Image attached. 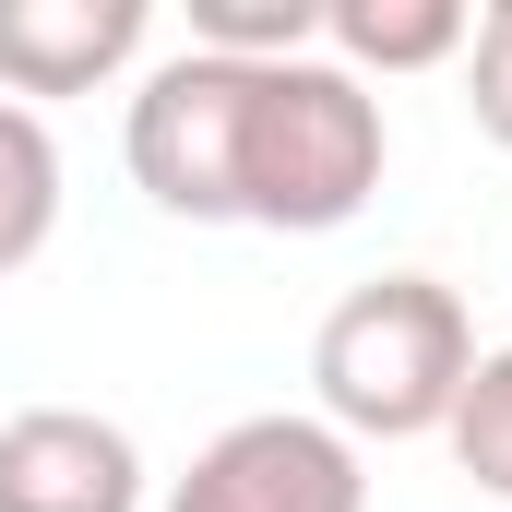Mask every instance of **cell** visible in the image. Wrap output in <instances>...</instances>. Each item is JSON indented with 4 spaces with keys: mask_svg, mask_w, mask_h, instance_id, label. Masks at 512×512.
<instances>
[{
    "mask_svg": "<svg viewBox=\"0 0 512 512\" xmlns=\"http://www.w3.org/2000/svg\"><path fill=\"white\" fill-rule=\"evenodd\" d=\"M251 60H215V48H179L143 72L131 96V179L155 215L179 227H239V131H251Z\"/></svg>",
    "mask_w": 512,
    "mask_h": 512,
    "instance_id": "3957f363",
    "label": "cell"
},
{
    "mask_svg": "<svg viewBox=\"0 0 512 512\" xmlns=\"http://www.w3.org/2000/svg\"><path fill=\"white\" fill-rule=\"evenodd\" d=\"M465 120L512 155V0H489L477 36H465Z\"/></svg>",
    "mask_w": 512,
    "mask_h": 512,
    "instance_id": "8fae6325",
    "label": "cell"
},
{
    "mask_svg": "<svg viewBox=\"0 0 512 512\" xmlns=\"http://www.w3.org/2000/svg\"><path fill=\"white\" fill-rule=\"evenodd\" d=\"M155 36V0H0V96H96Z\"/></svg>",
    "mask_w": 512,
    "mask_h": 512,
    "instance_id": "8992f818",
    "label": "cell"
},
{
    "mask_svg": "<svg viewBox=\"0 0 512 512\" xmlns=\"http://www.w3.org/2000/svg\"><path fill=\"white\" fill-rule=\"evenodd\" d=\"M465 36H477V12L465 0H322V60L334 72H441V60H465Z\"/></svg>",
    "mask_w": 512,
    "mask_h": 512,
    "instance_id": "52a82bcc",
    "label": "cell"
},
{
    "mask_svg": "<svg viewBox=\"0 0 512 512\" xmlns=\"http://www.w3.org/2000/svg\"><path fill=\"white\" fill-rule=\"evenodd\" d=\"M453 465L489 489V501H512V346H477V370H465V393H453Z\"/></svg>",
    "mask_w": 512,
    "mask_h": 512,
    "instance_id": "30bf717a",
    "label": "cell"
},
{
    "mask_svg": "<svg viewBox=\"0 0 512 512\" xmlns=\"http://www.w3.org/2000/svg\"><path fill=\"white\" fill-rule=\"evenodd\" d=\"M167 512H370V465L346 429L274 405V417H227L167 489Z\"/></svg>",
    "mask_w": 512,
    "mask_h": 512,
    "instance_id": "277c9868",
    "label": "cell"
},
{
    "mask_svg": "<svg viewBox=\"0 0 512 512\" xmlns=\"http://www.w3.org/2000/svg\"><path fill=\"white\" fill-rule=\"evenodd\" d=\"M48 239H60V143L36 108L0 96V274H24Z\"/></svg>",
    "mask_w": 512,
    "mask_h": 512,
    "instance_id": "ba28073f",
    "label": "cell"
},
{
    "mask_svg": "<svg viewBox=\"0 0 512 512\" xmlns=\"http://www.w3.org/2000/svg\"><path fill=\"white\" fill-rule=\"evenodd\" d=\"M191 48H215V60H310L322 48V0H191Z\"/></svg>",
    "mask_w": 512,
    "mask_h": 512,
    "instance_id": "9c48e42d",
    "label": "cell"
},
{
    "mask_svg": "<svg viewBox=\"0 0 512 512\" xmlns=\"http://www.w3.org/2000/svg\"><path fill=\"white\" fill-rule=\"evenodd\" d=\"M465 370H477V322H465V298L441 274H370L310 334L322 429H346V441H429V429H453Z\"/></svg>",
    "mask_w": 512,
    "mask_h": 512,
    "instance_id": "6da1fadb",
    "label": "cell"
},
{
    "mask_svg": "<svg viewBox=\"0 0 512 512\" xmlns=\"http://www.w3.org/2000/svg\"><path fill=\"white\" fill-rule=\"evenodd\" d=\"M393 167L382 96L358 72H334L322 48L310 60H274L251 84V131H239V227H274V239H322L346 227Z\"/></svg>",
    "mask_w": 512,
    "mask_h": 512,
    "instance_id": "7a4b0ae2",
    "label": "cell"
},
{
    "mask_svg": "<svg viewBox=\"0 0 512 512\" xmlns=\"http://www.w3.org/2000/svg\"><path fill=\"white\" fill-rule=\"evenodd\" d=\"M0 512H143V453L96 405L0 417Z\"/></svg>",
    "mask_w": 512,
    "mask_h": 512,
    "instance_id": "5b68a950",
    "label": "cell"
}]
</instances>
